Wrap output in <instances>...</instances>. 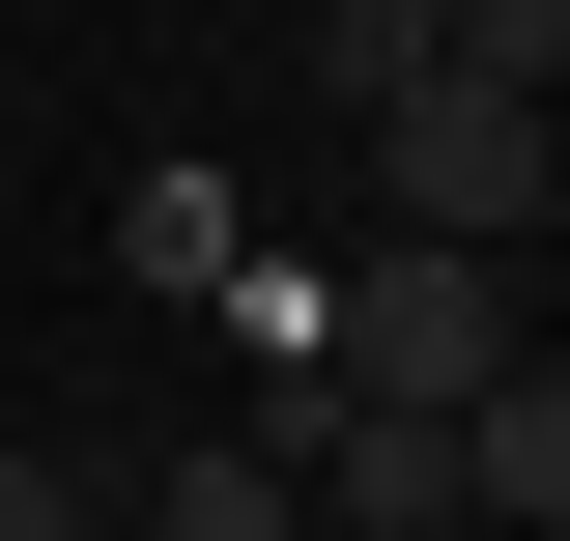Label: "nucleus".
<instances>
[{
  "label": "nucleus",
  "instance_id": "nucleus-2",
  "mask_svg": "<svg viewBox=\"0 0 570 541\" xmlns=\"http://www.w3.org/2000/svg\"><path fill=\"white\" fill-rule=\"evenodd\" d=\"M314 342H343V400H371V427H456L485 371H542V342H513V257H371Z\"/></svg>",
  "mask_w": 570,
  "mask_h": 541
},
{
  "label": "nucleus",
  "instance_id": "nucleus-3",
  "mask_svg": "<svg viewBox=\"0 0 570 541\" xmlns=\"http://www.w3.org/2000/svg\"><path fill=\"white\" fill-rule=\"evenodd\" d=\"M456 513H570V371H485L456 400Z\"/></svg>",
  "mask_w": 570,
  "mask_h": 541
},
{
  "label": "nucleus",
  "instance_id": "nucleus-1",
  "mask_svg": "<svg viewBox=\"0 0 570 541\" xmlns=\"http://www.w3.org/2000/svg\"><path fill=\"white\" fill-rule=\"evenodd\" d=\"M371 171H400V257H513V228H542V171H570V115H513V86L428 58L400 115H371Z\"/></svg>",
  "mask_w": 570,
  "mask_h": 541
},
{
  "label": "nucleus",
  "instance_id": "nucleus-7",
  "mask_svg": "<svg viewBox=\"0 0 570 541\" xmlns=\"http://www.w3.org/2000/svg\"><path fill=\"white\" fill-rule=\"evenodd\" d=\"M0 541H115V484H86L58 427H0Z\"/></svg>",
  "mask_w": 570,
  "mask_h": 541
},
{
  "label": "nucleus",
  "instance_id": "nucleus-4",
  "mask_svg": "<svg viewBox=\"0 0 570 541\" xmlns=\"http://www.w3.org/2000/svg\"><path fill=\"white\" fill-rule=\"evenodd\" d=\"M115 513H142V541H314V513H285V456H257V427H200V456H142Z\"/></svg>",
  "mask_w": 570,
  "mask_h": 541
},
{
  "label": "nucleus",
  "instance_id": "nucleus-6",
  "mask_svg": "<svg viewBox=\"0 0 570 541\" xmlns=\"http://www.w3.org/2000/svg\"><path fill=\"white\" fill-rule=\"evenodd\" d=\"M456 86H513V115H570V0H456Z\"/></svg>",
  "mask_w": 570,
  "mask_h": 541
},
{
  "label": "nucleus",
  "instance_id": "nucleus-5",
  "mask_svg": "<svg viewBox=\"0 0 570 541\" xmlns=\"http://www.w3.org/2000/svg\"><path fill=\"white\" fill-rule=\"evenodd\" d=\"M428 58H456V0H343V29H314V86H343V115H400Z\"/></svg>",
  "mask_w": 570,
  "mask_h": 541
}]
</instances>
